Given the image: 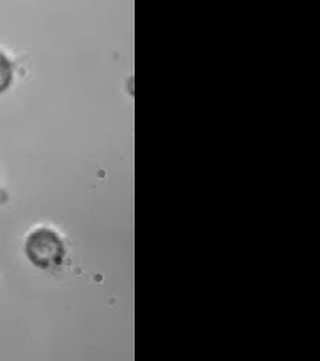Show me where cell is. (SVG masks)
<instances>
[{
	"label": "cell",
	"mask_w": 320,
	"mask_h": 361,
	"mask_svg": "<svg viewBox=\"0 0 320 361\" xmlns=\"http://www.w3.org/2000/svg\"><path fill=\"white\" fill-rule=\"evenodd\" d=\"M26 255L37 268L49 271L62 265L65 257V246L53 231L40 228L28 235Z\"/></svg>",
	"instance_id": "obj_1"
},
{
	"label": "cell",
	"mask_w": 320,
	"mask_h": 361,
	"mask_svg": "<svg viewBox=\"0 0 320 361\" xmlns=\"http://www.w3.org/2000/svg\"><path fill=\"white\" fill-rule=\"evenodd\" d=\"M13 82V65L10 59L0 52V92L8 89Z\"/></svg>",
	"instance_id": "obj_2"
}]
</instances>
